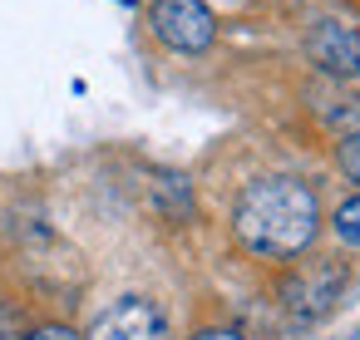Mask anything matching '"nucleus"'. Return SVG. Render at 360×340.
Wrapping results in <instances>:
<instances>
[{
  "instance_id": "f257e3e1",
  "label": "nucleus",
  "mask_w": 360,
  "mask_h": 340,
  "mask_svg": "<svg viewBox=\"0 0 360 340\" xmlns=\"http://www.w3.org/2000/svg\"><path fill=\"white\" fill-rule=\"evenodd\" d=\"M232 227L252 256L286 261L311 247V237L321 227V202L301 178H257L242 188Z\"/></svg>"
},
{
  "instance_id": "f03ea898",
  "label": "nucleus",
  "mask_w": 360,
  "mask_h": 340,
  "mask_svg": "<svg viewBox=\"0 0 360 340\" xmlns=\"http://www.w3.org/2000/svg\"><path fill=\"white\" fill-rule=\"evenodd\" d=\"M148 25H153V35H158L168 50H178V55H198V50H207L212 35H217V20H212V11L202 6V0H153Z\"/></svg>"
},
{
  "instance_id": "7ed1b4c3",
  "label": "nucleus",
  "mask_w": 360,
  "mask_h": 340,
  "mask_svg": "<svg viewBox=\"0 0 360 340\" xmlns=\"http://www.w3.org/2000/svg\"><path fill=\"white\" fill-rule=\"evenodd\" d=\"M340 286H345V271H340L335 261H311V266H296V271L281 281L286 315H291L296 325H311V320H321V315L335 306Z\"/></svg>"
},
{
  "instance_id": "20e7f679",
  "label": "nucleus",
  "mask_w": 360,
  "mask_h": 340,
  "mask_svg": "<svg viewBox=\"0 0 360 340\" xmlns=\"http://www.w3.org/2000/svg\"><path fill=\"white\" fill-rule=\"evenodd\" d=\"M84 340H168V320H163V310H158L153 301L124 296V301H114V306L89 325Z\"/></svg>"
},
{
  "instance_id": "39448f33",
  "label": "nucleus",
  "mask_w": 360,
  "mask_h": 340,
  "mask_svg": "<svg viewBox=\"0 0 360 340\" xmlns=\"http://www.w3.org/2000/svg\"><path fill=\"white\" fill-rule=\"evenodd\" d=\"M306 55L335 79H360V30L345 20H316L306 35Z\"/></svg>"
},
{
  "instance_id": "423d86ee",
  "label": "nucleus",
  "mask_w": 360,
  "mask_h": 340,
  "mask_svg": "<svg viewBox=\"0 0 360 340\" xmlns=\"http://www.w3.org/2000/svg\"><path fill=\"white\" fill-rule=\"evenodd\" d=\"M335 237H340L345 247H360V192L335 207Z\"/></svg>"
},
{
  "instance_id": "0eeeda50",
  "label": "nucleus",
  "mask_w": 360,
  "mask_h": 340,
  "mask_svg": "<svg viewBox=\"0 0 360 340\" xmlns=\"http://www.w3.org/2000/svg\"><path fill=\"white\" fill-rule=\"evenodd\" d=\"M335 163H340V173H345L350 183H360V133L340 138V148H335Z\"/></svg>"
},
{
  "instance_id": "6e6552de",
  "label": "nucleus",
  "mask_w": 360,
  "mask_h": 340,
  "mask_svg": "<svg viewBox=\"0 0 360 340\" xmlns=\"http://www.w3.org/2000/svg\"><path fill=\"white\" fill-rule=\"evenodd\" d=\"M30 340H84V335H75L70 325H40V330H35Z\"/></svg>"
},
{
  "instance_id": "1a4fd4ad",
  "label": "nucleus",
  "mask_w": 360,
  "mask_h": 340,
  "mask_svg": "<svg viewBox=\"0 0 360 340\" xmlns=\"http://www.w3.org/2000/svg\"><path fill=\"white\" fill-rule=\"evenodd\" d=\"M193 340H242V335L237 330H198Z\"/></svg>"
},
{
  "instance_id": "9d476101",
  "label": "nucleus",
  "mask_w": 360,
  "mask_h": 340,
  "mask_svg": "<svg viewBox=\"0 0 360 340\" xmlns=\"http://www.w3.org/2000/svg\"><path fill=\"white\" fill-rule=\"evenodd\" d=\"M0 340H20L15 325H11V310H0Z\"/></svg>"
}]
</instances>
